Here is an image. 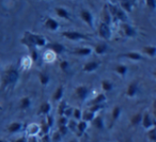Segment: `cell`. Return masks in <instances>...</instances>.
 <instances>
[{
	"label": "cell",
	"mask_w": 156,
	"mask_h": 142,
	"mask_svg": "<svg viewBox=\"0 0 156 142\" xmlns=\"http://www.w3.org/2000/svg\"><path fill=\"white\" fill-rule=\"evenodd\" d=\"M18 77H20V73L14 67H10L7 71L3 73L2 75V83L7 86H12V84L16 83V81L18 80Z\"/></svg>",
	"instance_id": "cell-1"
},
{
	"label": "cell",
	"mask_w": 156,
	"mask_h": 142,
	"mask_svg": "<svg viewBox=\"0 0 156 142\" xmlns=\"http://www.w3.org/2000/svg\"><path fill=\"white\" fill-rule=\"evenodd\" d=\"M62 37H66L67 40H71V41H80V40L89 39L86 34L78 32V31H64L62 32Z\"/></svg>",
	"instance_id": "cell-2"
},
{
	"label": "cell",
	"mask_w": 156,
	"mask_h": 142,
	"mask_svg": "<svg viewBox=\"0 0 156 142\" xmlns=\"http://www.w3.org/2000/svg\"><path fill=\"white\" fill-rule=\"evenodd\" d=\"M140 124L142 125L143 128H145L147 130L155 126V122H154L153 118H152L151 114H150L147 111H145L142 113V120H141Z\"/></svg>",
	"instance_id": "cell-3"
},
{
	"label": "cell",
	"mask_w": 156,
	"mask_h": 142,
	"mask_svg": "<svg viewBox=\"0 0 156 142\" xmlns=\"http://www.w3.org/2000/svg\"><path fill=\"white\" fill-rule=\"evenodd\" d=\"M98 34L102 39L104 40H110L111 37V30H110V27L109 25L105 24V23H102L98 27Z\"/></svg>",
	"instance_id": "cell-4"
},
{
	"label": "cell",
	"mask_w": 156,
	"mask_h": 142,
	"mask_svg": "<svg viewBox=\"0 0 156 142\" xmlns=\"http://www.w3.org/2000/svg\"><path fill=\"white\" fill-rule=\"evenodd\" d=\"M22 43L25 46H27L30 50L33 48H37V46L34 45V41H33V33L31 32H25L24 37L22 39Z\"/></svg>",
	"instance_id": "cell-5"
},
{
	"label": "cell",
	"mask_w": 156,
	"mask_h": 142,
	"mask_svg": "<svg viewBox=\"0 0 156 142\" xmlns=\"http://www.w3.org/2000/svg\"><path fill=\"white\" fill-rule=\"evenodd\" d=\"M89 93H90L89 88L86 86H79L76 89V95H77V97L80 101H86L88 98V96H89Z\"/></svg>",
	"instance_id": "cell-6"
},
{
	"label": "cell",
	"mask_w": 156,
	"mask_h": 142,
	"mask_svg": "<svg viewBox=\"0 0 156 142\" xmlns=\"http://www.w3.org/2000/svg\"><path fill=\"white\" fill-rule=\"evenodd\" d=\"M47 48H48V49H50V51L54 52V54H56V55L62 54V52L65 50L64 46H63L62 44L58 43V42H54V43L48 44V45H47Z\"/></svg>",
	"instance_id": "cell-7"
},
{
	"label": "cell",
	"mask_w": 156,
	"mask_h": 142,
	"mask_svg": "<svg viewBox=\"0 0 156 142\" xmlns=\"http://www.w3.org/2000/svg\"><path fill=\"white\" fill-rule=\"evenodd\" d=\"M41 133V128H40V125L35 124V123H31L27 127V133H28L29 137H37V135Z\"/></svg>",
	"instance_id": "cell-8"
},
{
	"label": "cell",
	"mask_w": 156,
	"mask_h": 142,
	"mask_svg": "<svg viewBox=\"0 0 156 142\" xmlns=\"http://www.w3.org/2000/svg\"><path fill=\"white\" fill-rule=\"evenodd\" d=\"M80 17L86 24H88L91 28H93V17H92L91 12L88 10H83L80 12Z\"/></svg>",
	"instance_id": "cell-9"
},
{
	"label": "cell",
	"mask_w": 156,
	"mask_h": 142,
	"mask_svg": "<svg viewBox=\"0 0 156 142\" xmlns=\"http://www.w3.org/2000/svg\"><path fill=\"white\" fill-rule=\"evenodd\" d=\"M92 52V49L90 47H79V48H76L72 51L73 55H77V56H80V57H87L90 56Z\"/></svg>",
	"instance_id": "cell-10"
},
{
	"label": "cell",
	"mask_w": 156,
	"mask_h": 142,
	"mask_svg": "<svg viewBox=\"0 0 156 142\" xmlns=\"http://www.w3.org/2000/svg\"><path fill=\"white\" fill-rule=\"evenodd\" d=\"M87 129H88L87 122H85V121H83V120L78 121L77 124H76V131H77V135L79 136V137H81V136L87 131Z\"/></svg>",
	"instance_id": "cell-11"
},
{
	"label": "cell",
	"mask_w": 156,
	"mask_h": 142,
	"mask_svg": "<svg viewBox=\"0 0 156 142\" xmlns=\"http://www.w3.org/2000/svg\"><path fill=\"white\" fill-rule=\"evenodd\" d=\"M23 129V124L20 122H13L8 126V131L10 133H17Z\"/></svg>",
	"instance_id": "cell-12"
},
{
	"label": "cell",
	"mask_w": 156,
	"mask_h": 142,
	"mask_svg": "<svg viewBox=\"0 0 156 142\" xmlns=\"http://www.w3.org/2000/svg\"><path fill=\"white\" fill-rule=\"evenodd\" d=\"M121 57H124V58H127L129 60H133V61H140V60H143V57L141 56L139 52L137 51H130V52H126V54H123Z\"/></svg>",
	"instance_id": "cell-13"
},
{
	"label": "cell",
	"mask_w": 156,
	"mask_h": 142,
	"mask_svg": "<svg viewBox=\"0 0 156 142\" xmlns=\"http://www.w3.org/2000/svg\"><path fill=\"white\" fill-rule=\"evenodd\" d=\"M45 27L47 29H49V30H51V31H56V30H58V28H59V24H58V22H57L56 20L48 17L47 20H46V22H45Z\"/></svg>",
	"instance_id": "cell-14"
},
{
	"label": "cell",
	"mask_w": 156,
	"mask_h": 142,
	"mask_svg": "<svg viewBox=\"0 0 156 142\" xmlns=\"http://www.w3.org/2000/svg\"><path fill=\"white\" fill-rule=\"evenodd\" d=\"M122 29H123V32H124V34H125L126 37H134L135 35H136V31H135V29L133 28L130 25L123 24V25H122Z\"/></svg>",
	"instance_id": "cell-15"
},
{
	"label": "cell",
	"mask_w": 156,
	"mask_h": 142,
	"mask_svg": "<svg viewBox=\"0 0 156 142\" xmlns=\"http://www.w3.org/2000/svg\"><path fill=\"white\" fill-rule=\"evenodd\" d=\"M138 91H139L138 84H137L136 82H133V83H130L129 86H128L127 91H126V94H127L128 97H134L135 95L138 93Z\"/></svg>",
	"instance_id": "cell-16"
},
{
	"label": "cell",
	"mask_w": 156,
	"mask_h": 142,
	"mask_svg": "<svg viewBox=\"0 0 156 142\" xmlns=\"http://www.w3.org/2000/svg\"><path fill=\"white\" fill-rule=\"evenodd\" d=\"M93 125L98 129V130H104L105 129V124H104V120L102 119L101 115H95V118L93 119Z\"/></svg>",
	"instance_id": "cell-17"
},
{
	"label": "cell",
	"mask_w": 156,
	"mask_h": 142,
	"mask_svg": "<svg viewBox=\"0 0 156 142\" xmlns=\"http://www.w3.org/2000/svg\"><path fill=\"white\" fill-rule=\"evenodd\" d=\"M122 113V108L120 106H115L111 112V123H115Z\"/></svg>",
	"instance_id": "cell-18"
},
{
	"label": "cell",
	"mask_w": 156,
	"mask_h": 142,
	"mask_svg": "<svg viewBox=\"0 0 156 142\" xmlns=\"http://www.w3.org/2000/svg\"><path fill=\"white\" fill-rule=\"evenodd\" d=\"M98 63L96 61H90V62L86 63L83 65V71L90 73V72H94L95 69H98Z\"/></svg>",
	"instance_id": "cell-19"
},
{
	"label": "cell",
	"mask_w": 156,
	"mask_h": 142,
	"mask_svg": "<svg viewBox=\"0 0 156 142\" xmlns=\"http://www.w3.org/2000/svg\"><path fill=\"white\" fill-rule=\"evenodd\" d=\"M33 41H34V45L39 47H43L46 45V39L40 34H33Z\"/></svg>",
	"instance_id": "cell-20"
},
{
	"label": "cell",
	"mask_w": 156,
	"mask_h": 142,
	"mask_svg": "<svg viewBox=\"0 0 156 142\" xmlns=\"http://www.w3.org/2000/svg\"><path fill=\"white\" fill-rule=\"evenodd\" d=\"M51 110V105L48 101H44L41 106H40V114H45V115H48Z\"/></svg>",
	"instance_id": "cell-21"
},
{
	"label": "cell",
	"mask_w": 156,
	"mask_h": 142,
	"mask_svg": "<svg viewBox=\"0 0 156 142\" xmlns=\"http://www.w3.org/2000/svg\"><path fill=\"white\" fill-rule=\"evenodd\" d=\"M142 113L143 112H137L136 114H134V115L132 116V119H130V124H132L133 126H138V125L140 124L141 120H142Z\"/></svg>",
	"instance_id": "cell-22"
},
{
	"label": "cell",
	"mask_w": 156,
	"mask_h": 142,
	"mask_svg": "<svg viewBox=\"0 0 156 142\" xmlns=\"http://www.w3.org/2000/svg\"><path fill=\"white\" fill-rule=\"evenodd\" d=\"M96 114L93 113V112H91L90 110H86L85 112L83 113V116H81V120L85 121V122H92L93 121V119L95 118Z\"/></svg>",
	"instance_id": "cell-23"
},
{
	"label": "cell",
	"mask_w": 156,
	"mask_h": 142,
	"mask_svg": "<svg viewBox=\"0 0 156 142\" xmlns=\"http://www.w3.org/2000/svg\"><path fill=\"white\" fill-rule=\"evenodd\" d=\"M107 99L106 95L103 94V93H98V96L91 101V105H102L103 103H105Z\"/></svg>",
	"instance_id": "cell-24"
},
{
	"label": "cell",
	"mask_w": 156,
	"mask_h": 142,
	"mask_svg": "<svg viewBox=\"0 0 156 142\" xmlns=\"http://www.w3.org/2000/svg\"><path fill=\"white\" fill-rule=\"evenodd\" d=\"M56 13L59 17L61 18H64V20H69V13L64 9V8H56Z\"/></svg>",
	"instance_id": "cell-25"
},
{
	"label": "cell",
	"mask_w": 156,
	"mask_h": 142,
	"mask_svg": "<svg viewBox=\"0 0 156 142\" xmlns=\"http://www.w3.org/2000/svg\"><path fill=\"white\" fill-rule=\"evenodd\" d=\"M63 93H64V88H63L62 86H60L56 91H55L54 96H52L54 101H61V99H62V97H63Z\"/></svg>",
	"instance_id": "cell-26"
},
{
	"label": "cell",
	"mask_w": 156,
	"mask_h": 142,
	"mask_svg": "<svg viewBox=\"0 0 156 142\" xmlns=\"http://www.w3.org/2000/svg\"><path fill=\"white\" fill-rule=\"evenodd\" d=\"M143 52L147 54V56H150L151 58H154V57L156 56V47L153 45L145 46V47H143Z\"/></svg>",
	"instance_id": "cell-27"
},
{
	"label": "cell",
	"mask_w": 156,
	"mask_h": 142,
	"mask_svg": "<svg viewBox=\"0 0 156 142\" xmlns=\"http://www.w3.org/2000/svg\"><path fill=\"white\" fill-rule=\"evenodd\" d=\"M20 109L22 110H26L28 109L29 107L31 106V99L30 97H23L22 99H20Z\"/></svg>",
	"instance_id": "cell-28"
},
{
	"label": "cell",
	"mask_w": 156,
	"mask_h": 142,
	"mask_svg": "<svg viewBox=\"0 0 156 142\" xmlns=\"http://www.w3.org/2000/svg\"><path fill=\"white\" fill-rule=\"evenodd\" d=\"M107 51V45L105 43H100L95 46V52L98 55H104Z\"/></svg>",
	"instance_id": "cell-29"
},
{
	"label": "cell",
	"mask_w": 156,
	"mask_h": 142,
	"mask_svg": "<svg viewBox=\"0 0 156 142\" xmlns=\"http://www.w3.org/2000/svg\"><path fill=\"white\" fill-rule=\"evenodd\" d=\"M102 89L105 92H109L113 89V83L109 80H103L102 81Z\"/></svg>",
	"instance_id": "cell-30"
},
{
	"label": "cell",
	"mask_w": 156,
	"mask_h": 142,
	"mask_svg": "<svg viewBox=\"0 0 156 142\" xmlns=\"http://www.w3.org/2000/svg\"><path fill=\"white\" fill-rule=\"evenodd\" d=\"M72 116L74 118V121L78 122V121L81 120V116H83V111L80 109H78V108H73V114Z\"/></svg>",
	"instance_id": "cell-31"
},
{
	"label": "cell",
	"mask_w": 156,
	"mask_h": 142,
	"mask_svg": "<svg viewBox=\"0 0 156 142\" xmlns=\"http://www.w3.org/2000/svg\"><path fill=\"white\" fill-rule=\"evenodd\" d=\"M147 136L149 138V140L151 142H155L156 141V129L155 127H152V128L147 129Z\"/></svg>",
	"instance_id": "cell-32"
},
{
	"label": "cell",
	"mask_w": 156,
	"mask_h": 142,
	"mask_svg": "<svg viewBox=\"0 0 156 142\" xmlns=\"http://www.w3.org/2000/svg\"><path fill=\"white\" fill-rule=\"evenodd\" d=\"M39 78H40V82H41L42 86H47L48 82H49V76L45 73H40Z\"/></svg>",
	"instance_id": "cell-33"
},
{
	"label": "cell",
	"mask_w": 156,
	"mask_h": 142,
	"mask_svg": "<svg viewBox=\"0 0 156 142\" xmlns=\"http://www.w3.org/2000/svg\"><path fill=\"white\" fill-rule=\"evenodd\" d=\"M133 2H128V1H121V7L122 10L124 12H130L132 11V8H133Z\"/></svg>",
	"instance_id": "cell-34"
},
{
	"label": "cell",
	"mask_w": 156,
	"mask_h": 142,
	"mask_svg": "<svg viewBox=\"0 0 156 142\" xmlns=\"http://www.w3.org/2000/svg\"><path fill=\"white\" fill-rule=\"evenodd\" d=\"M115 72H117L119 75L121 76H125V74L127 73V66L126 65H123V64H120L115 67Z\"/></svg>",
	"instance_id": "cell-35"
},
{
	"label": "cell",
	"mask_w": 156,
	"mask_h": 142,
	"mask_svg": "<svg viewBox=\"0 0 156 142\" xmlns=\"http://www.w3.org/2000/svg\"><path fill=\"white\" fill-rule=\"evenodd\" d=\"M67 108V105H66V101H61L60 104H59V107H58V114L60 116H62L63 114H64V111L65 109Z\"/></svg>",
	"instance_id": "cell-36"
},
{
	"label": "cell",
	"mask_w": 156,
	"mask_h": 142,
	"mask_svg": "<svg viewBox=\"0 0 156 142\" xmlns=\"http://www.w3.org/2000/svg\"><path fill=\"white\" fill-rule=\"evenodd\" d=\"M110 17H111V15H110V13H109V11H108V7H105L104 8V22H103V23L109 25V24H110Z\"/></svg>",
	"instance_id": "cell-37"
},
{
	"label": "cell",
	"mask_w": 156,
	"mask_h": 142,
	"mask_svg": "<svg viewBox=\"0 0 156 142\" xmlns=\"http://www.w3.org/2000/svg\"><path fill=\"white\" fill-rule=\"evenodd\" d=\"M40 128H41V133H43V136L48 135V133H49V130H50V127L46 124V122L42 123V125H40Z\"/></svg>",
	"instance_id": "cell-38"
},
{
	"label": "cell",
	"mask_w": 156,
	"mask_h": 142,
	"mask_svg": "<svg viewBox=\"0 0 156 142\" xmlns=\"http://www.w3.org/2000/svg\"><path fill=\"white\" fill-rule=\"evenodd\" d=\"M50 141L51 142H61L62 141V136H61L58 131H55L52 137H50Z\"/></svg>",
	"instance_id": "cell-39"
},
{
	"label": "cell",
	"mask_w": 156,
	"mask_h": 142,
	"mask_svg": "<svg viewBox=\"0 0 156 142\" xmlns=\"http://www.w3.org/2000/svg\"><path fill=\"white\" fill-rule=\"evenodd\" d=\"M58 131L59 133H60L61 136H65L67 133V131H69V128H67V125H59V128H58Z\"/></svg>",
	"instance_id": "cell-40"
},
{
	"label": "cell",
	"mask_w": 156,
	"mask_h": 142,
	"mask_svg": "<svg viewBox=\"0 0 156 142\" xmlns=\"http://www.w3.org/2000/svg\"><path fill=\"white\" fill-rule=\"evenodd\" d=\"M37 58H39V56H37V48H33V49H31V60H32L33 62H35V61L37 60Z\"/></svg>",
	"instance_id": "cell-41"
},
{
	"label": "cell",
	"mask_w": 156,
	"mask_h": 142,
	"mask_svg": "<svg viewBox=\"0 0 156 142\" xmlns=\"http://www.w3.org/2000/svg\"><path fill=\"white\" fill-rule=\"evenodd\" d=\"M147 5L151 10H155V8H156V1H155V0H147Z\"/></svg>",
	"instance_id": "cell-42"
},
{
	"label": "cell",
	"mask_w": 156,
	"mask_h": 142,
	"mask_svg": "<svg viewBox=\"0 0 156 142\" xmlns=\"http://www.w3.org/2000/svg\"><path fill=\"white\" fill-rule=\"evenodd\" d=\"M101 108H102V105H91V107L89 108V110L91 112H93V113L96 114V112H98Z\"/></svg>",
	"instance_id": "cell-43"
},
{
	"label": "cell",
	"mask_w": 156,
	"mask_h": 142,
	"mask_svg": "<svg viewBox=\"0 0 156 142\" xmlns=\"http://www.w3.org/2000/svg\"><path fill=\"white\" fill-rule=\"evenodd\" d=\"M45 122H46V124H47L48 126L50 127V128H51V127L54 126V118H52V116L47 115V118H46Z\"/></svg>",
	"instance_id": "cell-44"
},
{
	"label": "cell",
	"mask_w": 156,
	"mask_h": 142,
	"mask_svg": "<svg viewBox=\"0 0 156 142\" xmlns=\"http://www.w3.org/2000/svg\"><path fill=\"white\" fill-rule=\"evenodd\" d=\"M72 114H73V108H66L64 111V114L63 115L65 116V118L69 119L72 116Z\"/></svg>",
	"instance_id": "cell-45"
},
{
	"label": "cell",
	"mask_w": 156,
	"mask_h": 142,
	"mask_svg": "<svg viewBox=\"0 0 156 142\" xmlns=\"http://www.w3.org/2000/svg\"><path fill=\"white\" fill-rule=\"evenodd\" d=\"M67 123H69V119L65 118L64 115L60 116V119H59V125H67Z\"/></svg>",
	"instance_id": "cell-46"
},
{
	"label": "cell",
	"mask_w": 156,
	"mask_h": 142,
	"mask_svg": "<svg viewBox=\"0 0 156 142\" xmlns=\"http://www.w3.org/2000/svg\"><path fill=\"white\" fill-rule=\"evenodd\" d=\"M60 67L63 69V71H66L67 69H69V62L67 61H62V62L60 63Z\"/></svg>",
	"instance_id": "cell-47"
},
{
	"label": "cell",
	"mask_w": 156,
	"mask_h": 142,
	"mask_svg": "<svg viewBox=\"0 0 156 142\" xmlns=\"http://www.w3.org/2000/svg\"><path fill=\"white\" fill-rule=\"evenodd\" d=\"M14 142H28V139L26 137H20L16 140H14Z\"/></svg>",
	"instance_id": "cell-48"
},
{
	"label": "cell",
	"mask_w": 156,
	"mask_h": 142,
	"mask_svg": "<svg viewBox=\"0 0 156 142\" xmlns=\"http://www.w3.org/2000/svg\"><path fill=\"white\" fill-rule=\"evenodd\" d=\"M41 142H51V141H50V137L48 135H44L43 138H42Z\"/></svg>",
	"instance_id": "cell-49"
},
{
	"label": "cell",
	"mask_w": 156,
	"mask_h": 142,
	"mask_svg": "<svg viewBox=\"0 0 156 142\" xmlns=\"http://www.w3.org/2000/svg\"><path fill=\"white\" fill-rule=\"evenodd\" d=\"M30 142H41L40 140L37 139V137H31L30 138Z\"/></svg>",
	"instance_id": "cell-50"
},
{
	"label": "cell",
	"mask_w": 156,
	"mask_h": 142,
	"mask_svg": "<svg viewBox=\"0 0 156 142\" xmlns=\"http://www.w3.org/2000/svg\"><path fill=\"white\" fill-rule=\"evenodd\" d=\"M121 1H128V2H135V0H121Z\"/></svg>",
	"instance_id": "cell-51"
},
{
	"label": "cell",
	"mask_w": 156,
	"mask_h": 142,
	"mask_svg": "<svg viewBox=\"0 0 156 142\" xmlns=\"http://www.w3.org/2000/svg\"><path fill=\"white\" fill-rule=\"evenodd\" d=\"M0 142H9V141H7L5 139H0Z\"/></svg>",
	"instance_id": "cell-52"
},
{
	"label": "cell",
	"mask_w": 156,
	"mask_h": 142,
	"mask_svg": "<svg viewBox=\"0 0 156 142\" xmlns=\"http://www.w3.org/2000/svg\"><path fill=\"white\" fill-rule=\"evenodd\" d=\"M69 142H78V141H77V140H76V139H73V140H71V141H69Z\"/></svg>",
	"instance_id": "cell-53"
}]
</instances>
